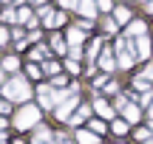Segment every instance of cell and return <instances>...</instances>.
<instances>
[{
    "mask_svg": "<svg viewBox=\"0 0 153 144\" xmlns=\"http://www.w3.org/2000/svg\"><path fill=\"white\" fill-rule=\"evenodd\" d=\"M125 130H128V124H125V122H114V133H119V136H122Z\"/></svg>",
    "mask_w": 153,
    "mask_h": 144,
    "instance_id": "cell-20",
    "label": "cell"
},
{
    "mask_svg": "<svg viewBox=\"0 0 153 144\" xmlns=\"http://www.w3.org/2000/svg\"><path fill=\"white\" fill-rule=\"evenodd\" d=\"M68 40H71V45L76 48V45L82 43V31H79V28H71V34H68Z\"/></svg>",
    "mask_w": 153,
    "mask_h": 144,
    "instance_id": "cell-15",
    "label": "cell"
},
{
    "mask_svg": "<svg viewBox=\"0 0 153 144\" xmlns=\"http://www.w3.org/2000/svg\"><path fill=\"white\" fill-rule=\"evenodd\" d=\"M102 68H105V71L114 68V54H111V51H102Z\"/></svg>",
    "mask_w": 153,
    "mask_h": 144,
    "instance_id": "cell-14",
    "label": "cell"
},
{
    "mask_svg": "<svg viewBox=\"0 0 153 144\" xmlns=\"http://www.w3.org/2000/svg\"><path fill=\"white\" fill-rule=\"evenodd\" d=\"M97 51H99V40L91 45V51H88V60H94V54H97Z\"/></svg>",
    "mask_w": 153,
    "mask_h": 144,
    "instance_id": "cell-21",
    "label": "cell"
},
{
    "mask_svg": "<svg viewBox=\"0 0 153 144\" xmlns=\"http://www.w3.org/2000/svg\"><path fill=\"white\" fill-rule=\"evenodd\" d=\"M6 40H9V34H6V28H0V45H3Z\"/></svg>",
    "mask_w": 153,
    "mask_h": 144,
    "instance_id": "cell-26",
    "label": "cell"
},
{
    "mask_svg": "<svg viewBox=\"0 0 153 144\" xmlns=\"http://www.w3.org/2000/svg\"><path fill=\"white\" fill-rule=\"evenodd\" d=\"M148 9H150V11H153V3H150V6H148Z\"/></svg>",
    "mask_w": 153,
    "mask_h": 144,
    "instance_id": "cell-31",
    "label": "cell"
},
{
    "mask_svg": "<svg viewBox=\"0 0 153 144\" xmlns=\"http://www.w3.org/2000/svg\"><path fill=\"white\" fill-rule=\"evenodd\" d=\"M57 99H60V96H57L54 90L48 88V85H45V88H40V102H43V107H54Z\"/></svg>",
    "mask_w": 153,
    "mask_h": 144,
    "instance_id": "cell-4",
    "label": "cell"
},
{
    "mask_svg": "<svg viewBox=\"0 0 153 144\" xmlns=\"http://www.w3.org/2000/svg\"><path fill=\"white\" fill-rule=\"evenodd\" d=\"M136 48H139V57H148V54H150V43H148V37H136Z\"/></svg>",
    "mask_w": 153,
    "mask_h": 144,
    "instance_id": "cell-10",
    "label": "cell"
},
{
    "mask_svg": "<svg viewBox=\"0 0 153 144\" xmlns=\"http://www.w3.org/2000/svg\"><path fill=\"white\" fill-rule=\"evenodd\" d=\"M0 3H3V0H0Z\"/></svg>",
    "mask_w": 153,
    "mask_h": 144,
    "instance_id": "cell-36",
    "label": "cell"
},
{
    "mask_svg": "<svg viewBox=\"0 0 153 144\" xmlns=\"http://www.w3.org/2000/svg\"><path fill=\"white\" fill-rule=\"evenodd\" d=\"M114 14H116V23H128V20H131V11H128V9H122V6L114 11Z\"/></svg>",
    "mask_w": 153,
    "mask_h": 144,
    "instance_id": "cell-13",
    "label": "cell"
},
{
    "mask_svg": "<svg viewBox=\"0 0 153 144\" xmlns=\"http://www.w3.org/2000/svg\"><path fill=\"white\" fill-rule=\"evenodd\" d=\"M91 127H94V133H102L105 124H102V122H91Z\"/></svg>",
    "mask_w": 153,
    "mask_h": 144,
    "instance_id": "cell-22",
    "label": "cell"
},
{
    "mask_svg": "<svg viewBox=\"0 0 153 144\" xmlns=\"http://www.w3.org/2000/svg\"><path fill=\"white\" fill-rule=\"evenodd\" d=\"M76 139H79V144H97V141H99L97 133H88V130H79V133H76Z\"/></svg>",
    "mask_w": 153,
    "mask_h": 144,
    "instance_id": "cell-8",
    "label": "cell"
},
{
    "mask_svg": "<svg viewBox=\"0 0 153 144\" xmlns=\"http://www.w3.org/2000/svg\"><path fill=\"white\" fill-rule=\"evenodd\" d=\"M116 48H119V65H122V68H131V65H133V57H131V51H128V45L119 43Z\"/></svg>",
    "mask_w": 153,
    "mask_h": 144,
    "instance_id": "cell-6",
    "label": "cell"
},
{
    "mask_svg": "<svg viewBox=\"0 0 153 144\" xmlns=\"http://www.w3.org/2000/svg\"><path fill=\"white\" fill-rule=\"evenodd\" d=\"M76 105V96L71 93V96H68V99L65 102H62V107H57V119H62V122H65V119H68V113H71V107Z\"/></svg>",
    "mask_w": 153,
    "mask_h": 144,
    "instance_id": "cell-5",
    "label": "cell"
},
{
    "mask_svg": "<svg viewBox=\"0 0 153 144\" xmlns=\"http://www.w3.org/2000/svg\"><path fill=\"white\" fill-rule=\"evenodd\" d=\"M0 113H9V102H3V99H0Z\"/></svg>",
    "mask_w": 153,
    "mask_h": 144,
    "instance_id": "cell-27",
    "label": "cell"
},
{
    "mask_svg": "<svg viewBox=\"0 0 153 144\" xmlns=\"http://www.w3.org/2000/svg\"><path fill=\"white\" fill-rule=\"evenodd\" d=\"M97 3H99V9H105V11L111 9V0H97Z\"/></svg>",
    "mask_w": 153,
    "mask_h": 144,
    "instance_id": "cell-24",
    "label": "cell"
},
{
    "mask_svg": "<svg viewBox=\"0 0 153 144\" xmlns=\"http://www.w3.org/2000/svg\"><path fill=\"white\" fill-rule=\"evenodd\" d=\"M125 116L131 119V122H136V119H139V107H133V105H125Z\"/></svg>",
    "mask_w": 153,
    "mask_h": 144,
    "instance_id": "cell-17",
    "label": "cell"
},
{
    "mask_svg": "<svg viewBox=\"0 0 153 144\" xmlns=\"http://www.w3.org/2000/svg\"><path fill=\"white\" fill-rule=\"evenodd\" d=\"M3 93L9 96V99L26 102L28 96H31V88H28V82H26L23 76H17V79H11V82H6V85H3Z\"/></svg>",
    "mask_w": 153,
    "mask_h": 144,
    "instance_id": "cell-1",
    "label": "cell"
},
{
    "mask_svg": "<svg viewBox=\"0 0 153 144\" xmlns=\"http://www.w3.org/2000/svg\"><path fill=\"white\" fill-rule=\"evenodd\" d=\"M85 116H88V105H82L79 110H76V116H71V124H79V122H82Z\"/></svg>",
    "mask_w": 153,
    "mask_h": 144,
    "instance_id": "cell-16",
    "label": "cell"
},
{
    "mask_svg": "<svg viewBox=\"0 0 153 144\" xmlns=\"http://www.w3.org/2000/svg\"><path fill=\"white\" fill-rule=\"evenodd\" d=\"M34 144H51V133L45 127H40L37 133H34Z\"/></svg>",
    "mask_w": 153,
    "mask_h": 144,
    "instance_id": "cell-9",
    "label": "cell"
},
{
    "mask_svg": "<svg viewBox=\"0 0 153 144\" xmlns=\"http://www.w3.org/2000/svg\"><path fill=\"white\" fill-rule=\"evenodd\" d=\"M142 79H153V65H150V68H148V71H145V73H142Z\"/></svg>",
    "mask_w": 153,
    "mask_h": 144,
    "instance_id": "cell-25",
    "label": "cell"
},
{
    "mask_svg": "<svg viewBox=\"0 0 153 144\" xmlns=\"http://www.w3.org/2000/svg\"><path fill=\"white\" fill-rule=\"evenodd\" d=\"M45 71H48V73H57V62H45Z\"/></svg>",
    "mask_w": 153,
    "mask_h": 144,
    "instance_id": "cell-23",
    "label": "cell"
},
{
    "mask_svg": "<svg viewBox=\"0 0 153 144\" xmlns=\"http://www.w3.org/2000/svg\"><path fill=\"white\" fill-rule=\"evenodd\" d=\"M0 82H3V71H0ZM3 85H6V82H3Z\"/></svg>",
    "mask_w": 153,
    "mask_h": 144,
    "instance_id": "cell-30",
    "label": "cell"
},
{
    "mask_svg": "<svg viewBox=\"0 0 153 144\" xmlns=\"http://www.w3.org/2000/svg\"><path fill=\"white\" fill-rule=\"evenodd\" d=\"M97 113H99V116H105V119H111V116H114V107H111L105 99H99L97 102Z\"/></svg>",
    "mask_w": 153,
    "mask_h": 144,
    "instance_id": "cell-7",
    "label": "cell"
},
{
    "mask_svg": "<svg viewBox=\"0 0 153 144\" xmlns=\"http://www.w3.org/2000/svg\"><path fill=\"white\" fill-rule=\"evenodd\" d=\"M31 3H40V0H31Z\"/></svg>",
    "mask_w": 153,
    "mask_h": 144,
    "instance_id": "cell-33",
    "label": "cell"
},
{
    "mask_svg": "<svg viewBox=\"0 0 153 144\" xmlns=\"http://www.w3.org/2000/svg\"><path fill=\"white\" fill-rule=\"evenodd\" d=\"M3 130H6V122H3V119H0V133H3Z\"/></svg>",
    "mask_w": 153,
    "mask_h": 144,
    "instance_id": "cell-29",
    "label": "cell"
},
{
    "mask_svg": "<svg viewBox=\"0 0 153 144\" xmlns=\"http://www.w3.org/2000/svg\"><path fill=\"white\" fill-rule=\"evenodd\" d=\"M0 144H6V141H0Z\"/></svg>",
    "mask_w": 153,
    "mask_h": 144,
    "instance_id": "cell-35",
    "label": "cell"
},
{
    "mask_svg": "<svg viewBox=\"0 0 153 144\" xmlns=\"http://www.w3.org/2000/svg\"><path fill=\"white\" fill-rule=\"evenodd\" d=\"M37 119H40V110H37L34 105H26V107H20V113L14 116V124H17L20 130H26V127H34Z\"/></svg>",
    "mask_w": 153,
    "mask_h": 144,
    "instance_id": "cell-2",
    "label": "cell"
},
{
    "mask_svg": "<svg viewBox=\"0 0 153 144\" xmlns=\"http://www.w3.org/2000/svg\"><path fill=\"white\" fill-rule=\"evenodd\" d=\"M3 68H6V71H14V68H17V60H14V57H6Z\"/></svg>",
    "mask_w": 153,
    "mask_h": 144,
    "instance_id": "cell-19",
    "label": "cell"
},
{
    "mask_svg": "<svg viewBox=\"0 0 153 144\" xmlns=\"http://www.w3.org/2000/svg\"><path fill=\"white\" fill-rule=\"evenodd\" d=\"M128 31H131V37H133V34H136V37H145V23H131V28H128Z\"/></svg>",
    "mask_w": 153,
    "mask_h": 144,
    "instance_id": "cell-12",
    "label": "cell"
},
{
    "mask_svg": "<svg viewBox=\"0 0 153 144\" xmlns=\"http://www.w3.org/2000/svg\"><path fill=\"white\" fill-rule=\"evenodd\" d=\"M150 116H153V105H150Z\"/></svg>",
    "mask_w": 153,
    "mask_h": 144,
    "instance_id": "cell-32",
    "label": "cell"
},
{
    "mask_svg": "<svg viewBox=\"0 0 153 144\" xmlns=\"http://www.w3.org/2000/svg\"><path fill=\"white\" fill-rule=\"evenodd\" d=\"M43 23L48 28H54V26H60V23H65V14H60V11H51V9H45L43 11Z\"/></svg>",
    "mask_w": 153,
    "mask_h": 144,
    "instance_id": "cell-3",
    "label": "cell"
},
{
    "mask_svg": "<svg viewBox=\"0 0 153 144\" xmlns=\"http://www.w3.org/2000/svg\"><path fill=\"white\" fill-rule=\"evenodd\" d=\"M79 14H88V20L94 17V0H79Z\"/></svg>",
    "mask_w": 153,
    "mask_h": 144,
    "instance_id": "cell-11",
    "label": "cell"
},
{
    "mask_svg": "<svg viewBox=\"0 0 153 144\" xmlns=\"http://www.w3.org/2000/svg\"><path fill=\"white\" fill-rule=\"evenodd\" d=\"M51 48H54L57 54H62V51H65V43H62L60 37H54V40H51Z\"/></svg>",
    "mask_w": 153,
    "mask_h": 144,
    "instance_id": "cell-18",
    "label": "cell"
},
{
    "mask_svg": "<svg viewBox=\"0 0 153 144\" xmlns=\"http://www.w3.org/2000/svg\"><path fill=\"white\" fill-rule=\"evenodd\" d=\"M62 6H76V0H60Z\"/></svg>",
    "mask_w": 153,
    "mask_h": 144,
    "instance_id": "cell-28",
    "label": "cell"
},
{
    "mask_svg": "<svg viewBox=\"0 0 153 144\" xmlns=\"http://www.w3.org/2000/svg\"><path fill=\"white\" fill-rule=\"evenodd\" d=\"M150 130H153V124H150Z\"/></svg>",
    "mask_w": 153,
    "mask_h": 144,
    "instance_id": "cell-34",
    "label": "cell"
}]
</instances>
